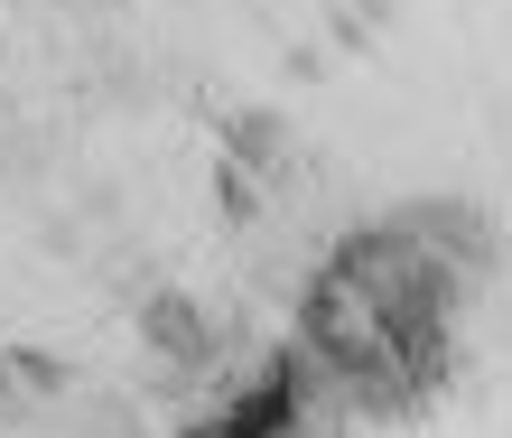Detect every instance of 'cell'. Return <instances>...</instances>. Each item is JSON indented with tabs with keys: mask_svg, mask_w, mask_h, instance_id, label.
Wrapping results in <instances>:
<instances>
[{
	"mask_svg": "<svg viewBox=\"0 0 512 438\" xmlns=\"http://www.w3.org/2000/svg\"><path fill=\"white\" fill-rule=\"evenodd\" d=\"M75 401V373L56 355H28V345H0V438H28L38 420H56Z\"/></svg>",
	"mask_w": 512,
	"mask_h": 438,
	"instance_id": "obj_1",
	"label": "cell"
}]
</instances>
